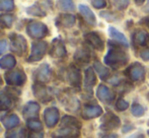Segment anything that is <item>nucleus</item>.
Returning a JSON list of instances; mask_svg holds the SVG:
<instances>
[{
  "mask_svg": "<svg viewBox=\"0 0 149 138\" xmlns=\"http://www.w3.org/2000/svg\"><path fill=\"white\" fill-rule=\"evenodd\" d=\"M107 55L104 56V63L113 68H119L124 66L129 60L127 53L117 45H110Z\"/></svg>",
  "mask_w": 149,
  "mask_h": 138,
  "instance_id": "f257e3e1",
  "label": "nucleus"
},
{
  "mask_svg": "<svg viewBox=\"0 0 149 138\" xmlns=\"http://www.w3.org/2000/svg\"><path fill=\"white\" fill-rule=\"evenodd\" d=\"M121 126V120L118 116L112 112H108L102 120V125L100 128L102 130H113V129H117Z\"/></svg>",
  "mask_w": 149,
  "mask_h": 138,
  "instance_id": "f03ea898",
  "label": "nucleus"
},
{
  "mask_svg": "<svg viewBox=\"0 0 149 138\" xmlns=\"http://www.w3.org/2000/svg\"><path fill=\"white\" fill-rule=\"evenodd\" d=\"M96 95L102 102L106 104H111L115 99V93L109 89L108 86L104 84H100L97 87V91H96Z\"/></svg>",
  "mask_w": 149,
  "mask_h": 138,
  "instance_id": "7ed1b4c3",
  "label": "nucleus"
},
{
  "mask_svg": "<svg viewBox=\"0 0 149 138\" xmlns=\"http://www.w3.org/2000/svg\"><path fill=\"white\" fill-rule=\"evenodd\" d=\"M44 117H45L46 125H47L49 128H52V127L55 126L58 123V121H59V111L56 108H48V109H46Z\"/></svg>",
  "mask_w": 149,
  "mask_h": 138,
  "instance_id": "20e7f679",
  "label": "nucleus"
},
{
  "mask_svg": "<svg viewBox=\"0 0 149 138\" xmlns=\"http://www.w3.org/2000/svg\"><path fill=\"white\" fill-rule=\"evenodd\" d=\"M128 74H129L130 78L132 80H140V79L144 78V75H145V69L143 66L139 63H134L132 66H130V68L128 69Z\"/></svg>",
  "mask_w": 149,
  "mask_h": 138,
  "instance_id": "39448f33",
  "label": "nucleus"
},
{
  "mask_svg": "<svg viewBox=\"0 0 149 138\" xmlns=\"http://www.w3.org/2000/svg\"><path fill=\"white\" fill-rule=\"evenodd\" d=\"M102 114V109L100 106H86L82 111V117L85 120L97 118Z\"/></svg>",
  "mask_w": 149,
  "mask_h": 138,
  "instance_id": "423d86ee",
  "label": "nucleus"
},
{
  "mask_svg": "<svg viewBox=\"0 0 149 138\" xmlns=\"http://www.w3.org/2000/svg\"><path fill=\"white\" fill-rule=\"evenodd\" d=\"M85 39L88 42L90 45L96 50H100V51H102L104 48V41L102 40V38L100 37L96 33H89L85 36Z\"/></svg>",
  "mask_w": 149,
  "mask_h": 138,
  "instance_id": "0eeeda50",
  "label": "nucleus"
},
{
  "mask_svg": "<svg viewBox=\"0 0 149 138\" xmlns=\"http://www.w3.org/2000/svg\"><path fill=\"white\" fill-rule=\"evenodd\" d=\"M6 81L9 84H15V85H20L24 82L26 76L22 72L20 71H12V72L8 73L7 75H5Z\"/></svg>",
  "mask_w": 149,
  "mask_h": 138,
  "instance_id": "6e6552de",
  "label": "nucleus"
},
{
  "mask_svg": "<svg viewBox=\"0 0 149 138\" xmlns=\"http://www.w3.org/2000/svg\"><path fill=\"white\" fill-rule=\"evenodd\" d=\"M47 50V44L46 43H38L35 44L33 47V52L30 57V61H36L40 60L44 56Z\"/></svg>",
  "mask_w": 149,
  "mask_h": 138,
  "instance_id": "1a4fd4ad",
  "label": "nucleus"
},
{
  "mask_svg": "<svg viewBox=\"0 0 149 138\" xmlns=\"http://www.w3.org/2000/svg\"><path fill=\"white\" fill-rule=\"evenodd\" d=\"M40 106L36 103H29L24 110V115L26 119H37L39 116Z\"/></svg>",
  "mask_w": 149,
  "mask_h": 138,
  "instance_id": "9d476101",
  "label": "nucleus"
},
{
  "mask_svg": "<svg viewBox=\"0 0 149 138\" xmlns=\"http://www.w3.org/2000/svg\"><path fill=\"white\" fill-rule=\"evenodd\" d=\"M109 35L112 39H114L115 41H117L118 43L122 44V45L128 47L129 46V43H128V40L126 39V37L124 36V34H122L121 32H119L118 30H116L113 26H110L109 28Z\"/></svg>",
  "mask_w": 149,
  "mask_h": 138,
  "instance_id": "9b49d317",
  "label": "nucleus"
},
{
  "mask_svg": "<svg viewBox=\"0 0 149 138\" xmlns=\"http://www.w3.org/2000/svg\"><path fill=\"white\" fill-rule=\"evenodd\" d=\"M79 10H80L81 14H82L83 17L85 18V20H86L88 24H92V26H94V24H96V20H95V16H94L93 12H92L87 6L79 5Z\"/></svg>",
  "mask_w": 149,
  "mask_h": 138,
  "instance_id": "f8f14e48",
  "label": "nucleus"
},
{
  "mask_svg": "<svg viewBox=\"0 0 149 138\" xmlns=\"http://www.w3.org/2000/svg\"><path fill=\"white\" fill-rule=\"evenodd\" d=\"M69 81L75 87H79L81 83V74L77 68H71L69 71Z\"/></svg>",
  "mask_w": 149,
  "mask_h": 138,
  "instance_id": "ddd939ff",
  "label": "nucleus"
},
{
  "mask_svg": "<svg viewBox=\"0 0 149 138\" xmlns=\"http://www.w3.org/2000/svg\"><path fill=\"white\" fill-rule=\"evenodd\" d=\"M20 120L16 115L12 114L3 119V125L6 129H13L19 124Z\"/></svg>",
  "mask_w": 149,
  "mask_h": 138,
  "instance_id": "4468645a",
  "label": "nucleus"
},
{
  "mask_svg": "<svg viewBox=\"0 0 149 138\" xmlns=\"http://www.w3.org/2000/svg\"><path fill=\"white\" fill-rule=\"evenodd\" d=\"M148 40V34L145 31H137L133 36V41L137 46H144L146 45Z\"/></svg>",
  "mask_w": 149,
  "mask_h": 138,
  "instance_id": "2eb2a0df",
  "label": "nucleus"
},
{
  "mask_svg": "<svg viewBox=\"0 0 149 138\" xmlns=\"http://www.w3.org/2000/svg\"><path fill=\"white\" fill-rule=\"evenodd\" d=\"M96 83V76L92 68H87L84 74V84L86 87H92Z\"/></svg>",
  "mask_w": 149,
  "mask_h": 138,
  "instance_id": "dca6fc26",
  "label": "nucleus"
},
{
  "mask_svg": "<svg viewBox=\"0 0 149 138\" xmlns=\"http://www.w3.org/2000/svg\"><path fill=\"white\" fill-rule=\"evenodd\" d=\"M93 66H94V69L96 70V72L98 73V75H100V79L104 80V79L108 78V76L110 75V71H109V69L107 68L106 66H104L100 62H98V61L94 62Z\"/></svg>",
  "mask_w": 149,
  "mask_h": 138,
  "instance_id": "f3484780",
  "label": "nucleus"
},
{
  "mask_svg": "<svg viewBox=\"0 0 149 138\" xmlns=\"http://www.w3.org/2000/svg\"><path fill=\"white\" fill-rule=\"evenodd\" d=\"M64 125H67V126H74L79 129H80V127H81V123L79 122L76 118L71 117V116H65L64 118L62 119L61 126H64Z\"/></svg>",
  "mask_w": 149,
  "mask_h": 138,
  "instance_id": "a211bd4d",
  "label": "nucleus"
},
{
  "mask_svg": "<svg viewBox=\"0 0 149 138\" xmlns=\"http://www.w3.org/2000/svg\"><path fill=\"white\" fill-rule=\"evenodd\" d=\"M74 58L77 61L80 62H88L89 61V52L85 49H80L76 52V54L74 55Z\"/></svg>",
  "mask_w": 149,
  "mask_h": 138,
  "instance_id": "6ab92c4d",
  "label": "nucleus"
},
{
  "mask_svg": "<svg viewBox=\"0 0 149 138\" xmlns=\"http://www.w3.org/2000/svg\"><path fill=\"white\" fill-rule=\"evenodd\" d=\"M14 65H15V59L10 55L6 56V57L2 58V59L0 60V66H1L2 68H6V69L12 68Z\"/></svg>",
  "mask_w": 149,
  "mask_h": 138,
  "instance_id": "aec40b11",
  "label": "nucleus"
},
{
  "mask_svg": "<svg viewBox=\"0 0 149 138\" xmlns=\"http://www.w3.org/2000/svg\"><path fill=\"white\" fill-rule=\"evenodd\" d=\"M46 33V29L45 26H31L30 29V35H31L33 37H43L45 36Z\"/></svg>",
  "mask_w": 149,
  "mask_h": 138,
  "instance_id": "412c9836",
  "label": "nucleus"
},
{
  "mask_svg": "<svg viewBox=\"0 0 149 138\" xmlns=\"http://www.w3.org/2000/svg\"><path fill=\"white\" fill-rule=\"evenodd\" d=\"M131 113H132V115L135 117H142L145 114V109H144L141 105L135 103L132 105V107H131Z\"/></svg>",
  "mask_w": 149,
  "mask_h": 138,
  "instance_id": "4be33fe9",
  "label": "nucleus"
},
{
  "mask_svg": "<svg viewBox=\"0 0 149 138\" xmlns=\"http://www.w3.org/2000/svg\"><path fill=\"white\" fill-rule=\"evenodd\" d=\"M39 71V70H38ZM49 76H50V70H49V67L48 65H43L41 67L39 71V74H38V78L39 80L41 81H47L49 79Z\"/></svg>",
  "mask_w": 149,
  "mask_h": 138,
  "instance_id": "5701e85b",
  "label": "nucleus"
},
{
  "mask_svg": "<svg viewBox=\"0 0 149 138\" xmlns=\"http://www.w3.org/2000/svg\"><path fill=\"white\" fill-rule=\"evenodd\" d=\"M12 106V103L9 98L3 95H0V110H8Z\"/></svg>",
  "mask_w": 149,
  "mask_h": 138,
  "instance_id": "b1692460",
  "label": "nucleus"
},
{
  "mask_svg": "<svg viewBox=\"0 0 149 138\" xmlns=\"http://www.w3.org/2000/svg\"><path fill=\"white\" fill-rule=\"evenodd\" d=\"M28 127L31 129V131H42L43 129V125L40 122L39 120H36V119H33V120H30L28 122Z\"/></svg>",
  "mask_w": 149,
  "mask_h": 138,
  "instance_id": "393cba45",
  "label": "nucleus"
},
{
  "mask_svg": "<svg viewBox=\"0 0 149 138\" xmlns=\"http://www.w3.org/2000/svg\"><path fill=\"white\" fill-rule=\"evenodd\" d=\"M24 129H18V130L10 131V132L6 133L5 138H24Z\"/></svg>",
  "mask_w": 149,
  "mask_h": 138,
  "instance_id": "a878e982",
  "label": "nucleus"
},
{
  "mask_svg": "<svg viewBox=\"0 0 149 138\" xmlns=\"http://www.w3.org/2000/svg\"><path fill=\"white\" fill-rule=\"evenodd\" d=\"M18 49H20L22 51L26 50V41L24 40V38H20L19 42L16 40L13 42V50H15L16 52H18Z\"/></svg>",
  "mask_w": 149,
  "mask_h": 138,
  "instance_id": "bb28decb",
  "label": "nucleus"
},
{
  "mask_svg": "<svg viewBox=\"0 0 149 138\" xmlns=\"http://www.w3.org/2000/svg\"><path fill=\"white\" fill-rule=\"evenodd\" d=\"M129 3H130V0H115L114 6L116 8H118L119 10H122V9L127 8Z\"/></svg>",
  "mask_w": 149,
  "mask_h": 138,
  "instance_id": "cd10ccee",
  "label": "nucleus"
},
{
  "mask_svg": "<svg viewBox=\"0 0 149 138\" xmlns=\"http://www.w3.org/2000/svg\"><path fill=\"white\" fill-rule=\"evenodd\" d=\"M116 108L119 111H125L129 108V103L124 99H119L116 103Z\"/></svg>",
  "mask_w": 149,
  "mask_h": 138,
  "instance_id": "c85d7f7f",
  "label": "nucleus"
},
{
  "mask_svg": "<svg viewBox=\"0 0 149 138\" xmlns=\"http://www.w3.org/2000/svg\"><path fill=\"white\" fill-rule=\"evenodd\" d=\"M92 4H93V6L95 8H98V9H100V8H104L107 6V2L106 0H91Z\"/></svg>",
  "mask_w": 149,
  "mask_h": 138,
  "instance_id": "c756f323",
  "label": "nucleus"
},
{
  "mask_svg": "<svg viewBox=\"0 0 149 138\" xmlns=\"http://www.w3.org/2000/svg\"><path fill=\"white\" fill-rule=\"evenodd\" d=\"M65 53H66V52H65V48H64V46H63L62 44L56 46V48H55L56 56H63V55H65Z\"/></svg>",
  "mask_w": 149,
  "mask_h": 138,
  "instance_id": "7c9ffc66",
  "label": "nucleus"
},
{
  "mask_svg": "<svg viewBox=\"0 0 149 138\" xmlns=\"http://www.w3.org/2000/svg\"><path fill=\"white\" fill-rule=\"evenodd\" d=\"M62 7L66 10H73L74 5H73V2L71 1V0H64V1H63Z\"/></svg>",
  "mask_w": 149,
  "mask_h": 138,
  "instance_id": "2f4dec72",
  "label": "nucleus"
},
{
  "mask_svg": "<svg viewBox=\"0 0 149 138\" xmlns=\"http://www.w3.org/2000/svg\"><path fill=\"white\" fill-rule=\"evenodd\" d=\"M100 15L104 18H106L107 20H109V22H114L115 20L114 18H112V17H115V15L113 13H111V12H108V11L100 12Z\"/></svg>",
  "mask_w": 149,
  "mask_h": 138,
  "instance_id": "473e14b6",
  "label": "nucleus"
},
{
  "mask_svg": "<svg viewBox=\"0 0 149 138\" xmlns=\"http://www.w3.org/2000/svg\"><path fill=\"white\" fill-rule=\"evenodd\" d=\"M140 56L144 61H148L149 60V48H145L140 52Z\"/></svg>",
  "mask_w": 149,
  "mask_h": 138,
  "instance_id": "72a5a7b5",
  "label": "nucleus"
},
{
  "mask_svg": "<svg viewBox=\"0 0 149 138\" xmlns=\"http://www.w3.org/2000/svg\"><path fill=\"white\" fill-rule=\"evenodd\" d=\"M29 138H44V133L42 131H33L29 134Z\"/></svg>",
  "mask_w": 149,
  "mask_h": 138,
  "instance_id": "f704fd0d",
  "label": "nucleus"
},
{
  "mask_svg": "<svg viewBox=\"0 0 149 138\" xmlns=\"http://www.w3.org/2000/svg\"><path fill=\"white\" fill-rule=\"evenodd\" d=\"M6 49H7V43L5 41L0 42V55L3 54L6 51Z\"/></svg>",
  "mask_w": 149,
  "mask_h": 138,
  "instance_id": "c9c22d12",
  "label": "nucleus"
},
{
  "mask_svg": "<svg viewBox=\"0 0 149 138\" xmlns=\"http://www.w3.org/2000/svg\"><path fill=\"white\" fill-rule=\"evenodd\" d=\"M126 129H123V133H126V132H128V131H130L132 129V126H126L125 127Z\"/></svg>",
  "mask_w": 149,
  "mask_h": 138,
  "instance_id": "e433bc0d",
  "label": "nucleus"
},
{
  "mask_svg": "<svg viewBox=\"0 0 149 138\" xmlns=\"http://www.w3.org/2000/svg\"><path fill=\"white\" fill-rule=\"evenodd\" d=\"M135 1L137 5H141V4H143V2L145 1V0H135Z\"/></svg>",
  "mask_w": 149,
  "mask_h": 138,
  "instance_id": "4c0bfd02",
  "label": "nucleus"
},
{
  "mask_svg": "<svg viewBox=\"0 0 149 138\" xmlns=\"http://www.w3.org/2000/svg\"><path fill=\"white\" fill-rule=\"evenodd\" d=\"M144 11H149V0H147V5L145 6V7H144Z\"/></svg>",
  "mask_w": 149,
  "mask_h": 138,
  "instance_id": "58836bf2",
  "label": "nucleus"
},
{
  "mask_svg": "<svg viewBox=\"0 0 149 138\" xmlns=\"http://www.w3.org/2000/svg\"><path fill=\"white\" fill-rule=\"evenodd\" d=\"M102 138H117V135H107V136H104Z\"/></svg>",
  "mask_w": 149,
  "mask_h": 138,
  "instance_id": "ea45409f",
  "label": "nucleus"
},
{
  "mask_svg": "<svg viewBox=\"0 0 149 138\" xmlns=\"http://www.w3.org/2000/svg\"><path fill=\"white\" fill-rule=\"evenodd\" d=\"M137 137V135H133V136H131V137H128V138H136Z\"/></svg>",
  "mask_w": 149,
  "mask_h": 138,
  "instance_id": "a19ab883",
  "label": "nucleus"
},
{
  "mask_svg": "<svg viewBox=\"0 0 149 138\" xmlns=\"http://www.w3.org/2000/svg\"><path fill=\"white\" fill-rule=\"evenodd\" d=\"M148 99H149V95H148Z\"/></svg>",
  "mask_w": 149,
  "mask_h": 138,
  "instance_id": "79ce46f5",
  "label": "nucleus"
},
{
  "mask_svg": "<svg viewBox=\"0 0 149 138\" xmlns=\"http://www.w3.org/2000/svg\"><path fill=\"white\" fill-rule=\"evenodd\" d=\"M148 125H149V122H148Z\"/></svg>",
  "mask_w": 149,
  "mask_h": 138,
  "instance_id": "37998d69",
  "label": "nucleus"
}]
</instances>
